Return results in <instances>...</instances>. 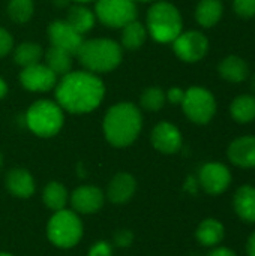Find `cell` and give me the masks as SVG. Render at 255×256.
Here are the masks:
<instances>
[{
    "label": "cell",
    "mask_w": 255,
    "mask_h": 256,
    "mask_svg": "<svg viewBox=\"0 0 255 256\" xmlns=\"http://www.w3.org/2000/svg\"><path fill=\"white\" fill-rule=\"evenodd\" d=\"M135 190H137L135 178L128 172H119L110 182L107 196L114 204H125L134 196Z\"/></svg>",
    "instance_id": "cell-17"
},
{
    "label": "cell",
    "mask_w": 255,
    "mask_h": 256,
    "mask_svg": "<svg viewBox=\"0 0 255 256\" xmlns=\"http://www.w3.org/2000/svg\"><path fill=\"white\" fill-rule=\"evenodd\" d=\"M6 94H8V84L5 80L0 78V99H3Z\"/></svg>",
    "instance_id": "cell-37"
},
{
    "label": "cell",
    "mask_w": 255,
    "mask_h": 256,
    "mask_svg": "<svg viewBox=\"0 0 255 256\" xmlns=\"http://www.w3.org/2000/svg\"><path fill=\"white\" fill-rule=\"evenodd\" d=\"M134 242V234L129 230H120L114 234V244L117 248H129Z\"/></svg>",
    "instance_id": "cell-31"
},
{
    "label": "cell",
    "mask_w": 255,
    "mask_h": 256,
    "mask_svg": "<svg viewBox=\"0 0 255 256\" xmlns=\"http://www.w3.org/2000/svg\"><path fill=\"white\" fill-rule=\"evenodd\" d=\"M198 182L206 194L221 195L231 184V172L224 164L207 162L200 168Z\"/></svg>",
    "instance_id": "cell-10"
},
{
    "label": "cell",
    "mask_w": 255,
    "mask_h": 256,
    "mask_svg": "<svg viewBox=\"0 0 255 256\" xmlns=\"http://www.w3.org/2000/svg\"><path fill=\"white\" fill-rule=\"evenodd\" d=\"M218 74L222 80L228 82H243L249 76V64L245 62L243 57L231 54L224 57L218 64Z\"/></svg>",
    "instance_id": "cell-16"
},
{
    "label": "cell",
    "mask_w": 255,
    "mask_h": 256,
    "mask_svg": "<svg viewBox=\"0 0 255 256\" xmlns=\"http://www.w3.org/2000/svg\"><path fill=\"white\" fill-rule=\"evenodd\" d=\"M77 56L89 72L104 74L120 64L122 46L113 39H90L83 42Z\"/></svg>",
    "instance_id": "cell-3"
},
{
    "label": "cell",
    "mask_w": 255,
    "mask_h": 256,
    "mask_svg": "<svg viewBox=\"0 0 255 256\" xmlns=\"http://www.w3.org/2000/svg\"><path fill=\"white\" fill-rule=\"evenodd\" d=\"M50 242L62 249L74 248L83 237V224L75 212L59 210L50 219L47 226Z\"/></svg>",
    "instance_id": "cell-6"
},
{
    "label": "cell",
    "mask_w": 255,
    "mask_h": 256,
    "mask_svg": "<svg viewBox=\"0 0 255 256\" xmlns=\"http://www.w3.org/2000/svg\"><path fill=\"white\" fill-rule=\"evenodd\" d=\"M35 10L33 0H9L8 3V15L12 21L18 24L27 22Z\"/></svg>",
    "instance_id": "cell-28"
},
{
    "label": "cell",
    "mask_w": 255,
    "mask_h": 256,
    "mask_svg": "<svg viewBox=\"0 0 255 256\" xmlns=\"http://www.w3.org/2000/svg\"><path fill=\"white\" fill-rule=\"evenodd\" d=\"M182 15L173 3L156 2L147 12V32L156 42H173L182 33Z\"/></svg>",
    "instance_id": "cell-4"
},
{
    "label": "cell",
    "mask_w": 255,
    "mask_h": 256,
    "mask_svg": "<svg viewBox=\"0 0 255 256\" xmlns=\"http://www.w3.org/2000/svg\"><path fill=\"white\" fill-rule=\"evenodd\" d=\"M224 236H225L224 225L219 220L212 219V218L200 222V225L197 226V231H195L197 242L206 248L218 246L224 240Z\"/></svg>",
    "instance_id": "cell-21"
},
{
    "label": "cell",
    "mask_w": 255,
    "mask_h": 256,
    "mask_svg": "<svg viewBox=\"0 0 255 256\" xmlns=\"http://www.w3.org/2000/svg\"><path fill=\"white\" fill-rule=\"evenodd\" d=\"M0 256H14V255H11V254H0Z\"/></svg>",
    "instance_id": "cell-42"
},
{
    "label": "cell",
    "mask_w": 255,
    "mask_h": 256,
    "mask_svg": "<svg viewBox=\"0 0 255 256\" xmlns=\"http://www.w3.org/2000/svg\"><path fill=\"white\" fill-rule=\"evenodd\" d=\"M65 122L63 110L59 104L42 99L30 105L26 112L27 128L41 138H50L59 134Z\"/></svg>",
    "instance_id": "cell-5"
},
{
    "label": "cell",
    "mask_w": 255,
    "mask_h": 256,
    "mask_svg": "<svg viewBox=\"0 0 255 256\" xmlns=\"http://www.w3.org/2000/svg\"><path fill=\"white\" fill-rule=\"evenodd\" d=\"M227 156L239 168H255V136L245 135L230 142Z\"/></svg>",
    "instance_id": "cell-15"
},
{
    "label": "cell",
    "mask_w": 255,
    "mask_h": 256,
    "mask_svg": "<svg viewBox=\"0 0 255 256\" xmlns=\"http://www.w3.org/2000/svg\"><path fill=\"white\" fill-rule=\"evenodd\" d=\"M2 165H3V156H2V153H0V168H2Z\"/></svg>",
    "instance_id": "cell-40"
},
{
    "label": "cell",
    "mask_w": 255,
    "mask_h": 256,
    "mask_svg": "<svg viewBox=\"0 0 255 256\" xmlns=\"http://www.w3.org/2000/svg\"><path fill=\"white\" fill-rule=\"evenodd\" d=\"M68 198L69 196H68L66 188L59 182L48 183L44 189V194H42V200H44L45 206L53 212L63 210L68 204Z\"/></svg>",
    "instance_id": "cell-25"
},
{
    "label": "cell",
    "mask_w": 255,
    "mask_h": 256,
    "mask_svg": "<svg viewBox=\"0 0 255 256\" xmlns=\"http://www.w3.org/2000/svg\"><path fill=\"white\" fill-rule=\"evenodd\" d=\"M173 50L176 56L186 63H197L209 51V39L206 34L197 30L182 32L173 40Z\"/></svg>",
    "instance_id": "cell-9"
},
{
    "label": "cell",
    "mask_w": 255,
    "mask_h": 256,
    "mask_svg": "<svg viewBox=\"0 0 255 256\" xmlns=\"http://www.w3.org/2000/svg\"><path fill=\"white\" fill-rule=\"evenodd\" d=\"M95 20H96V15L89 8L75 4L69 9L66 22L80 34H84L89 30H92V27L95 26Z\"/></svg>",
    "instance_id": "cell-23"
},
{
    "label": "cell",
    "mask_w": 255,
    "mask_h": 256,
    "mask_svg": "<svg viewBox=\"0 0 255 256\" xmlns=\"http://www.w3.org/2000/svg\"><path fill=\"white\" fill-rule=\"evenodd\" d=\"M207 256H236V254L227 248H215Z\"/></svg>",
    "instance_id": "cell-35"
},
{
    "label": "cell",
    "mask_w": 255,
    "mask_h": 256,
    "mask_svg": "<svg viewBox=\"0 0 255 256\" xmlns=\"http://www.w3.org/2000/svg\"><path fill=\"white\" fill-rule=\"evenodd\" d=\"M180 105L185 116L195 124H207L216 114L215 96L203 87H189Z\"/></svg>",
    "instance_id": "cell-7"
},
{
    "label": "cell",
    "mask_w": 255,
    "mask_h": 256,
    "mask_svg": "<svg viewBox=\"0 0 255 256\" xmlns=\"http://www.w3.org/2000/svg\"><path fill=\"white\" fill-rule=\"evenodd\" d=\"M233 10L240 18H254L255 0H233Z\"/></svg>",
    "instance_id": "cell-30"
},
{
    "label": "cell",
    "mask_w": 255,
    "mask_h": 256,
    "mask_svg": "<svg viewBox=\"0 0 255 256\" xmlns=\"http://www.w3.org/2000/svg\"><path fill=\"white\" fill-rule=\"evenodd\" d=\"M251 88L255 92V74L251 76Z\"/></svg>",
    "instance_id": "cell-38"
},
{
    "label": "cell",
    "mask_w": 255,
    "mask_h": 256,
    "mask_svg": "<svg viewBox=\"0 0 255 256\" xmlns=\"http://www.w3.org/2000/svg\"><path fill=\"white\" fill-rule=\"evenodd\" d=\"M246 252H248V256H255V231L251 234V237L248 238Z\"/></svg>",
    "instance_id": "cell-36"
},
{
    "label": "cell",
    "mask_w": 255,
    "mask_h": 256,
    "mask_svg": "<svg viewBox=\"0 0 255 256\" xmlns=\"http://www.w3.org/2000/svg\"><path fill=\"white\" fill-rule=\"evenodd\" d=\"M21 86L30 92H48L57 84V75L47 64H32L20 74Z\"/></svg>",
    "instance_id": "cell-12"
},
{
    "label": "cell",
    "mask_w": 255,
    "mask_h": 256,
    "mask_svg": "<svg viewBox=\"0 0 255 256\" xmlns=\"http://www.w3.org/2000/svg\"><path fill=\"white\" fill-rule=\"evenodd\" d=\"M224 14V4L221 0H200L195 8V21L204 27H215Z\"/></svg>",
    "instance_id": "cell-20"
},
{
    "label": "cell",
    "mask_w": 255,
    "mask_h": 256,
    "mask_svg": "<svg viewBox=\"0 0 255 256\" xmlns=\"http://www.w3.org/2000/svg\"><path fill=\"white\" fill-rule=\"evenodd\" d=\"M236 214L246 224H255V188L251 184L240 186L233 196Z\"/></svg>",
    "instance_id": "cell-19"
},
{
    "label": "cell",
    "mask_w": 255,
    "mask_h": 256,
    "mask_svg": "<svg viewBox=\"0 0 255 256\" xmlns=\"http://www.w3.org/2000/svg\"><path fill=\"white\" fill-rule=\"evenodd\" d=\"M165 96L171 104H182V100L185 98V92L182 88H179V87H173V88L168 90V93Z\"/></svg>",
    "instance_id": "cell-34"
},
{
    "label": "cell",
    "mask_w": 255,
    "mask_h": 256,
    "mask_svg": "<svg viewBox=\"0 0 255 256\" xmlns=\"http://www.w3.org/2000/svg\"><path fill=\"white\" fill-rule=\"evenodd\" d=\"M48 38L53 46L62 48L72 56H77L80 46L83 45V34L74 30L66 21L57 20L48 26Z\"/></svg>",
    "instance_id": "cell-11"
},
{
    "label": "cell",
    "mask_w": 255,
    "mask_h": 256,
    "mask_svg": "<svg viewBox=\"0 0 255 256\" xmlns=\"http://www.w3.org/2000/svg\"><path fill=\"white\" fill-rule=\"evenodd\" d=\"M95 10L98 20L113 28H122L137 20V4L134 0H98Z\"/></svg>",
    "instance_id": "cell-8"
},
{
    "label": "cell",
    "mask_w": 255,
    "mask_h": 256,
    "mask_svg": "<svg viewBox=\"0 0 255 256\" xmlns=\"http://www.w3.org/2000/svg\"><path fill=\"white\" fill-rule=\"evenodd\" d=\"M105 94L102 81L92 72L75 70L62 76L56 87V99L62 110L86 114L99 106Z\"/></svg>",
    "instance_id": "cell-1"
},
{
    "label": "cell",
    "mask_w": 255,
    "mask_h": 256,
    "mask_svg": "<svg viewBox=\"0 0 255 256\" xmlns=\"http://www.w3.org/2000/svg\"><path fill=\"white\" fill-rule=\"evenodd\" d=\"M77 2H80V3H86V2H92V0H77Z\"/></svg>",
    "instance_id": "cell-41"
},
{
    "label": "cell",
    "mask_w": 255,
    "mask_h": 256,
    "mask_svg": "<svg viewBox=\"0 0 255 256\" xmlns=\"http://www.w3.org/2000/svg\"><path fill=\"white\" fill-rule=\"evenodd\" d=\"M12 45H14V40H12L11 33L0 27V57H5L12 50Z\"/></svg>",
    "instance_id": "cell-32"
},
{
    "label": "cell",
    "mask_w": 255,
    "mask_h": 256,
    "mask_svg": "<svg viewBox=\"0 0 255 256\" xmlns=\"http://www.w3.org/2000/svg\"><path fill=\"white\" fill-rule=\"evenodd\" d=\"M6 188L17 198H30L35 194V180L27 170L15 168L6 176Z\"/></svg>",
    "instance_id": "cell-18"
},
{
    "label": "cell",
    "mask_w": 255,
    "mask_h": 256,
    "mask_svg": "<svg viewBox=\"0 0 255 256\" xmlns=\"http://www.w3.org/2000/svg\"><path fill=\"white\" fill-rule=\"evenodd\" d=\"M42 56H44L42 46L39 44H35V42H23L14 51L15 63L23 66V68L39 63Z\"/></svg>",
    "instance_id": "cell-26"
},
{
    "label": "cell",
    "mask_w": 255,
    "mask_h": 256,
    "mask_svg": "<svg viewBox=\"0 0 255 256\" xmlns=\"http://www.w3.org/2000/svg\"><path fill=\"white\" fill-rule=\"evenodd\" d=\"M123 28V33H122V45L126 48V50H138L144 42H146V27L134 20L131 21L129 24H126Z\"/></svg>",
    "instance_id": "cell-27"
},
{
    "label": "cell",
    "mask_w": 255,
    "mask_h": 256,
    "mask_svg": "<svg viewBox=\"0 0 255 256\" xmlns=\"http://www.w3.org/2000/svg\"><path fill=\"white\" fill-rule=\"evenodd\" d=\"M111 248L105 242H98L89 250V256H111Z\"/></svg>",
    "instance_id": "cell-33"
},
{
    "label": "cell",
    "mask_w": 255,
    "mask_h": 256,
    "mask_svg": "<svg viewBox=\"0 0 255 256\" xmlns=\"http://www.w3.org/2000/svg\"><path fill=\"white\" fill-rule=\"evenodd\" d=\"M152 144L164 154H174L182 147V134L173 123L161 122L152 130Z\"/></svg>",
    "instance_id": "cell-13"
},
{
    "label": "cell",
    "mask_w": 255,
    "mask_h": 256,
    "mask_svg": "<svg viewBox=\"0 0 255 256\" xmlns=\"http://www.w3.org/2000/svg\"><path fill=\"white\" fill-rule=\"evenodd\" d=\"M141 126V112L129 102L113 105L104 117V135L114 147L131 146L138 138Z\"/></svg>",
    "instance_id": "cell-2"
},
{
    "label": "cell",
    "mask_w": 255,
    "mask_h": 256,
    "mask_svg": "<svg viewBox=\"0 0 255 256\" xmlns=\"http://www.w3.org/2000/svg\"><path fill=\"white\" fill-rule=\"evenodd\" d=\"M104 194L96 186H80L71 195L72 208L81 214H93L104 206Z\"/></svg>",
    "instance_id": "cell-14"
},
{
    "label": "cell",
    "mask_w": 255,
    "mask_h": 256,
    "mask_svg": "<svg viewBox=\"0 0 255 256\" xmlns=\"http://www.w3.org/2000/svg\"><path fill=\"white\" fill-rule=\"evenodd\" d=\"M135 3L138 2V3H150V2H155V0H134Z\"/></svg>",
    "instance_id": "cell-39"
},
{
    "label": "cell",
    "mask_w": 255,
    "mask_h": 256,
    "mask_svg": "<svg viewBox=\"0 0 255 256\" xmlns=\"http://www.w3.org/2000/svg\"><path fill=\"white\" fill-rule=\"evenodd\" d=\"M230 116L234 122L246 124L255 120V96L240 94L230 105Z\"/></svg>",
    "instance_id": "cell-22"
},
{
    "label": "cell",
    "mask_w": 255,
    "mask_h": 256,
    "mask_svg": "<svg viewBox=\"0 0 255 256\" xmlns=\"http://www.w3.org/2000/svg\"><path fill=\"white\" fill-rule=\"evenodd\" d=\"M167 100L165 93L159 87H149L141 94V106L147 111H159L164 108Z\"/></svg>",
    "instance_id": "cell-29"
},
{
    "label": "cell",
    "mask_w": 255,
    "mask_h": 256,
    "mask_svg": "<svg viewBox=\"0 0 255 256\" xmlns=\"http://www.w3.org/2000/svg\"><path fill=\"white\" fill-rule=\"evenodd\" d=\"M45 64L56 74V75H66L71 72L72 68V54L68 51L57 48V46H50L48 51L45 52Z\"/></svg>",
    "instance_id": "cell-24"
}]
</instances>
